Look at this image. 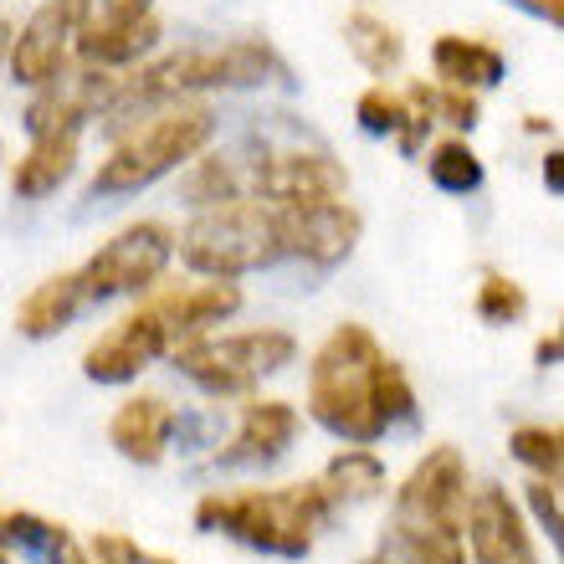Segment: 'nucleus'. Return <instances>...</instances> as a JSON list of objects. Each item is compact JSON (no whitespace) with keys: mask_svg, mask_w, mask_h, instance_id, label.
I'll return each instance as SVG.
<instances>
[{"mask_svg":"<svg viewBox=\"0 0 564 564\" xmlns=\"http://www.w3.org/2000/svg\"><path fill=\"white\" fill-rule=\"evenodd\" d=\"M175 252L200 278H241V272L272 268L282 257L278 231H272V206L257 195H237V200L195 210L175 237Z\"/></svg>","mask_w":564,"mask_h":564,"instance_id":"20e7f679","label":"nucleus"},{"mask_svg":"<svg viewBox=\"0 0 564 564\" xmlns=\"http://www.w3.org/2000/svg\"><path fill=\"white\" fill-rule=\"evenodd\" d=\"M503 52L492 42H477V36H436L431 42V73L442 88L482 93L492 83H503Z\"/></svg>","mask_w":564,"mask_h":564,"instance_id":"f3484780","label":"nucleus"},{"mask_svg":"<svg viewBox=\"0 0 564 564\" xmlns=\"http://www.w3.org/2000/svg\"><path fill=\"white\" fill-rule=\"evenodd\" d=\"M334 503L318 482H282V488H247V492H210L195 503V529L231 534L252 550L297 554L313 550L318 529L328 523Z\"/></svg>","mask_w":564,"mask_h":564,"instance_id":"f03ea898","label":"nucleus"},{"mask_svg":"<svg viewBox=\"0 0 564 564\" xmlns=\"http://www.w3.org/2000/svg\"><path fill=\"white\" fill-rule=\"evenodd\" d=\"M365 564H467L462 534H436V529H395L390 523L380 550Z\"/></svg>","mask_w":564,"mask_h":564,"instance_id":"412c9836","label":"nucleus"},{"mask_svg":"<svg viewBox=\"0 0 564 564\" xmlns=\"http://www.w3.org/2000/svg\"><path fill=\"white\" fill-rule=\"evenodd\" d=\"M170 257H175V231L164 221L123 226L119 237H108L104 247L83 262V272H77L83 297L98 303V297H119V293H149V288L164 278Z\"/></svg>","mask_w":564,"mask_h":564,"instance_id":"423d86ee","label":"nucleus"},{"mask_svg":"<svg viewBox=\"0 0 564 564\" xmlns=\"http://www.w3.org/2000/svg\"><path fill=\"white\" fill-rule=\"evenodd\" d=\"M67 42H73V26L67 15L57 11V0H46L26 15V26L11 36L6 46V62H11V77L21 88H46L52 77L67 67Z\"/></svg>","mask_w":564,"mask_h":564,"instance_id":"ddd939ff","label":"nucleus"},{"mask_svg":"<svg viewBox=\"0 0 564 564\" xmlns=\"http://www.w3.org/2000/svg\"><path fill=\"white\" fill-rule=\"evenodd\" d=\"M6 46H11V26H6V21H0V52H6Z\"/></svg>","mask_w":564,"mask_h":564,"instance_id":"f704fd0d","label":"nucleus"},{"mask_svg":"<svg viewBox=\"0 0 564 564\" xmlns=\"http://www.w3.org/2000/svg\"><path fill=\"white\" fill-rule=\"evenodd\" d=\"M318 488L328 492V503H370L386 492V462L375 457L370 446H344L339 457L324 467Z\"/></svg>","mask_w":564,"mask_h":564,"instance_id":"aec40b11","label":"nucleus"},{"mask_svg":"<svg viewBox=\"0 0 564 564\" xmlns=\"http://www.w3.org/2000/svg\"><path fill=\"white\" fill-rule=\"evenodd\" d=\"M252 191L268 206H313V200H344L349 175L324 149H272L257 160Z\"/></svg>","mask_w":564,"mask_h":564,"instance_id":"1a4fd4ad","label":"nucleus"},{"mask_svg":"<svg viewBox=\"0 0 564 564\" xmlns=\"http://www.w3.org/2000/svg\"><path fill=\"white\" fill-rule=\"evenodd\" d=\"M344 42H349V52H355L359 67L375 73V77H390L405 62V36L390 26L386 15H375V11L349 15V21H344Z\"/></svg>","mask_w":564,"mask_h":564,"instance_id":"4be33fe9","label":"nucleus"},{"mask_svg":"<svg viewBox=\"0 0 564 564\" xmlns=\"http://www.w3.org/2000/svg\"><path fill=\"white\" fill-rule=\"evenodd\" d=\"M297 436V411L288 401H247L241 405V426L226 452H216L221 467H247V462L282 457Z\"/></svg>","mask_w":564,"mask_h":564,"instance_id":"2eb2a0df","label":"nucleus"},{"mask_svg":"<svg viewBox=\"0 0 564 564\" xmlns=\"http://www.w3.org/2000/svg\"><path fill=\"white\" fill-rule=\"evenodd\" d=\"M0 539H15V544L46 554L52 564H88V554L77 550L62 523H46L36 513H0Z\"/></svg>","mask_w":564,"mask_h":564,"instance_id":"5701e85b","label":"nucleus"},{"mask_svg":"<svg viewBox=\"0 0 564 564\" xmlns=\"http://www.w3.org/2000/svg\"><path fill=\"white\" fill-rule=\"evenodd\" d=\"M508 446H513V457H519L534 477H550V482H560V462H564L560 426H519Z\"/></svg>","mask_w":564,"mask_h":564,"instance_id":"a878e982","label":"nucleus"},{"mask_svg":"<svg viewBox=\"0 0 564 564\" xmlns=\"http://www.w3.org/2000/svg\"><path fill=\"white\" fill-rule=\"evenodd\" d=\"M160 15L149 11L139 21H113V26H77L73 31V52L77 62H88V67H108V73H119V67H134L144 52L160 46Z\"/></svg>","mask_w":564,"mask_h":564,"instance_id":"dca6fc26","label":"nucleus"},{"mask_svg":"<svg viewBox=\"0 0 564 564\" xmlns=\"http://www.w3.org/2000/svg\"><path fill=\"white\" fill-rule=\"evenodd\" d=\"M534 359H539V365H560V334H544V339H539V349H534Z\"/></svg>","mask_w":564,"mask_h":564,"instance_id":"72a5a7b5","label":"nucleus"},{"mask_svg":"<svg viewBox=\"0 0 564 564\" xmlns=\"http://www.w3.org/2000/svg\"><path fill=\"white\" fill-rule=\"evenodd\" d=\"M359 129H370V134H395L405 119V104H401V93H390L386 83H375V88L359 93Z\"/></svg>","mask_w":564,"mask_h":564,"instance_id":"cd10ccee","label":"nucleus"},{"mask_svg":"<svg viewBox=\"0 0 564 564\" xmlns=\"http://www.w3.org/2000/svg\"><path fill=\"white\" fill-rule=\"evenodd\" d=\"M210 134H216V113H210V104H191V98H180V104L149 113V123H134L119 144L108 149V160L93 170L88 191L93 195H134V191H144V185L164 180L170 170L191 164L195 154L210 144Z\"/></svg>","mask_w":564,"mask_h":564,"instance_id":"7ed1b4c3","label":"nucleus"},{"mask_svg":"<svg viewBox=\"0 0 564 564\" xmlns=\"http://www.w3.org/2000/svg\"><path fill=\"white\" fill-rule=\"evenodd\" d=\"M426 175L431 185H442L452 195H467L482 185V160H477V149L467 139H442V144H431L426 154Z\"/></svg>","mask_w":564,"mask_h":564,"instance_id":"b1692460","label":"nucleus"},{"mask_svg":"<svg viewBox=\"0 0 564 564\" xmlns=\"http://www.w3.org/2000/svg\"><path fill=\"white\" fill-rule=\"evenodd\" d=\"M185 195H191L195 206H221V200H237L247 195V175H241L237 160H226V154H210V160H195V170L185 175Z\"/></svg>","mask_w":564,"mask_h":564,"instance_id":"393cba45","label":"nucleus"},{"mask_svg":"<svg viewBox=\"0 0 564 564\" xmlns=\"http://www.w3.org/2000/svg\"><path fill=\"white\" fill-rule=\"evenodd\" d=\"M529 508H534V519L550 529L554 539H560L564 529V508H560V482H550V477H534L529 482Z\"/></svg>","mask_w":564,"mask_h":564,"instance_id":"2f4dec72","label":"nucleus"},{"mask_svg":"<svg viewBox=\"0 0 564 564\" xmlns=\"http://www.w3.org/2000/svg\"><path fill=\"white\" fill-rule=\"evenodd\" d=\"M144 303L154 308V318L164 324V334H170V355H175L180 344H191V339H200V334H210V328L226 324V318L241 308V288L231 278L170 282V288H149Z\"/></svg>","mask_w":564,"mask_h":564,"instance_id":"f8f14e48","label":"nucleus"},{"mask_svg":"<svg viewBox=\"0 0 564 564\" xmlns=\"http://www.w3.org/2000/svg\"><path fill=\"white\" fill-rule=\"evenodd\" d=\"M160 355H170V334L154 318L149 303H139L134 313H123L119 324H108L98 339L83 349V375L98 386H123L139 370H149Z\"/></svg>","mask_w":564,"mask_h":564,"instance_id":"9d476101","label":"nucleus"},{"mask_svg":"<svg viewBox=\"0 0 564 564\" xmlns=\"http://www.w3.org/2000/svg\"><path fill=\"white\" fill-rule=\"evenodd\" d=\"M462 544L473 550V564H539L529 523L519 503L503 488L467 492V519H462Z\"/></svg>","mask_w":564,"mask_h":564,"instance_id":"9b49d317","label":"nucleus"},{"mask_svg":"<svg viewBox=\"0 0 564 564\" xmlns=\"http://www.w3.org/2000/svg\"><path fill=\"white\" fill-rule=\"evenodd\" d=\"M83 282L77 272H57V278L36 282L21 303H15V334H26V339H52L62 328L73 324L77 313H83Z\"/></svg>","mask_w":564,"mask_h":564,"instance_id":"6ab92c4d","label":"nucleus"},{"mask_svg":"<svg viewBox=\"0 0 564 564\" xmlns=\"http://www.w3.org/2000/svg\"><path fill=\"white\" fill-rule=\"evenodd\" d=\"M93 560L98 564H175V560H164V554L139 550L134 539H123V534H93Z\"/></svg>","mask_w":564,"mask_h":564,"instance_id":"7c9ffc66","label":"nucleus"},{"mask_svg":"<svg viewBox=\"0 0 564 564\" xmlns=\"http://www.w3.org/2000/svg\"><path fill=\"white\" fill-rule=\"evenodd\" d=\"M175 405L164 395H129V401L113 411L108 421V442L119 446V457L139 462V467H154L170 452V436H175Z\"/></svg>","mask_w":564,"mask_h":564,"instance_id":"4468645a","label":"nucleus"},{"mask_svg":"<svg viewBox=\"0 0 564 564\" xmlns=\"http://www.w3.org/2000/svg\"><path fill=\"white\" fill-rule=\"evenodd\" d=\"M473 308L482 324H519L523 313H529V293H523V282L503 278V272H488L473 297Z\"/></svg>","mask_w":564,"mask_h":564,"instance_id":"bb28decb","label":"nucleus"},{"mask_svg":"<svg viewBox=\"0 0 564 564\" xmlns=\"http://www.w3.org/2000/svg\"><path fill=\"white\" fill-rule=\"evenodd\" d=\"M401 104H405V119H401V129H395V139H401L405 154H421L426 129L436 123V113H431V88L426 83H411V88L401 93Z\"/></svg>","mask_w":564,"mask_h":564,"instance_id":"c85d7f7f","label":"nucleus"},{"mask_svg":"<svg viewBox=\"0 0 564 564\" xmlns=\"http://www.w3.org/2000/svg\"><path fill=\"white\" fill-rule=\"evenodd\" d=\"M77 144H83V129H57V134H36L31 149L15 160L11 170V191L21 200H42L73 175L77 164Z\"/></svg>","mask_w":564,"mask_h":564,"instance_id":"a211bd4d","label":"nucleus"},{"mask_svg":"<svg viewBox=\"0 0 564 564\" xmlns=\"http://www.w3.org/2000/svg\"><path fill=\"white\" fill-rule=\"evenodd\" d=\"M390 370V355L380 349L365 324H339L318 344L308 365V416L328 426L334 436L355 446H370L386 436L380 416V380Z\"/></svg>","mask_w":564,"mask_h":564,"instance_id":"f257e3e1","label":"nucleus"},{"mask_svg":"<svg viewBox=\"0 0 564 564\" xmlns=\"http://www.w3.org/2000/svg\"><path fill=\"white\" fill-rule=\"evenodd\" d=\"M467 462L457 446H431L416 462V473L395 488L390 503V523L395 529H436V534H462L467 519Z\"/></svg>","mask_w":564,"mask_h":564,"instance_id":"0eeeda50","label":"nucleus"},{"mask_svg":"<svg viewBox=\"0 0 564 564\" xmlns=\"http://www.w3.org/2000/svg\"><path fill=\"white\" fill-rule=\"evenodd\" d=\"M272 231H278L282 257H303L313 268H334L355 252L365 216L349 200H313V206H272Z\"/></svg>","mask_w":564,"mask_h":564,"instance_id":"6e6552de","label":"nucleus"},{"mask_svg":"<svg viewBox=\"0 0 564 564\" xmlns=\"http://www.w3.org/2000/svg\"><path fill=\"white\" fill-rule=\"evenodd\" d=\"M431 113H436V123H457V129H473L477 123V93L467 88H431Z\"/></svg>","mask_w":564,"mask_h":564,"instance_id":"c756f323","label":"nucleus"},{"mask_svg":"<svg viewBox=\"0 0 564 564\" xmlns=\"http://www.w3.org/2000/svg\"><path fill=\"white\" fill-rule=\"evenodd\" d=\"M297 359V339L288 328H241V334H200L180 344L175 370L206 395H247L262 375H278Z\"/></svg>","mask_w":564,"mask_h":564,"instance_id":"39448f33","label":"nucleus"},{"mask_svg":"<svg viewBox=\"0 0 564 564\" xmlns=\"http://www.w3.org/2000/svg\"><path fill=\"white\" fill-rule=\"evenodd\" d=\"M523 11H534V15H544L550 26H560L564 21V0H519Z\"/></svg>","mask_w":564,"mask_h":564,"instance_id":"473e14b6","label":"nucleus"}]
</instances>
